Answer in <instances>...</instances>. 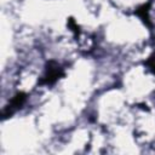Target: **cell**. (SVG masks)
<instances>
[{
  "instance_id": "6da1fadb",
  "label": "cell",
  "mask_w": 155,
  "mask_h": 155,
  "mask_svg": "<svg viewBox=\"0 0 155 155\" xmlns=\"http://www.w3.org/2000/svg\"><path fill=\"white\" fill-rule=\"evenodd\" d=\"M64 75L63 68L54 61H50L46 63L45 74L39 80V85H53L58 79Z\"/></svg>"
},
{
  "instance_id": "3957f363",
  "label": "cell",
  "mask_w": 155,
  "mask_h": 155,
  "mask_svg": "<svg viewBox=\"0 0 155 155\" xmlns=\"http://www.w3.org/2000/svg\"><path fill=\"white\" fill-rule=\"evenodd\" d=\"M149 7H150V2H147V4H143L140 5L139 7H137V10L134 11V13L140 17V19L145 23V25L148 28H153V22L150 21V16H149Z\"/></svg>"
},
{
  "instance_id": "7a4b0ae2",
  "label": "cell",
  "mask_w": 155,
  "mask_h": 155,
  "mask_svg": "<svg viewBox=\"0 0 155 155\" xmlns=\"http://www.w3.org/2000/svg\"><path fill=\"white\" fill-rule=\"evenodd\" d=\"M25 99H27V93H24V92H18V93H16V94L12 97V99L10 101V103L5 107V109H4V111H2V119L5 120V119L12 116L18 109L22 108V105L24 104Z\"/></svg>"
},
{
  "instance_id": "277c9868",
  "label": "cell",
  "mask_w": 155,
  "mask_h": 155,
  "mask_svg": "<svg viewBox=\"0 0 155 155\" xmlns=\"http://www.w3.org/2000/svg\"><path fill=\"white\" fill-rule=\"evenodd\" d=\"M145 65L155 74V54H153V56H150L147 61H145Z\"/></svg>"
}]
</instances>
